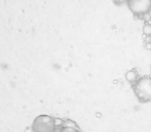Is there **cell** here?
Returning a JSON list of instances; mask_svg holds the SVG:
<instances>
[{
	"mask_svg": "<svg viewBox=\"0 0 151 132\" xmlns=\"http://www.w3.org/2000/svg\"><path fill=\"white\" fill-rule=\"evenodd\" d=\"M57 129L56 122L49 116L39 117L34 124L35 132H55Z\"/></svg>",
	"mask_w": 151,
	"mask_h": 132,
	"instance_id": "3",
	"label": "cell"
},
{
	"mask_svg": "<svg viewBox=\"0 0 151 132\" xmlns=\"http://www.w3.org/2000/svg\"><path fill=\"white\" fill-rule=\"evenodd\" d=\"M58 132H80V131L73 122L67 121L63 123L61 128H59Z\"/></svg>",
	"mask_w": 151,
	"mask_h": 132,
	"instance_id": "5",
	"label": "cell"
},
{
	"mask_svg": "<svg viewBox=\"0 0 151 132\" xmlns=\"http://www.w3.org/2000/svg\"><path fill=\"white\" fill-rule=\"evenodd\" d=\"M137 99L142 102L151 101V76H141L138 82L133 85Z\"/></svg>",
	"mask_w": 151,
	"mask_h": 132,
	"instance_id": "1",
	"label": "cell"
},
{
	"mask_svg": "<svg viewBox=\"0 0 151 132\" xmlns=\"http://www.w3.org/2000/svg\"><path fill=\"white\" fill-rule=\"evenodd\" d=\"M127 4L136 20L144 13L151 12V0H127Z\"/></svg>",
	"mask_w": 151,
	"mask_h": 132,
	"instance_id": "2",
	"label": "cell"
},
{
	"mask_svg": "<svg viewBox=\"0 0 151 132\" xmlns=\"http://www.w3.org/2000/svg\"><path fill=\"white\" fill-rule=\"evenodd\" d=\"M150 42H151V40H150Z\"/></svg>",
	"mask_w": 151,
	"mask_h": 132,
	"instance_id": "8",
	"label": "cell"
},
{
	"mask_svg": "<svg viewBox=\"0 0 151 132\" xmlns=\"http://www.w3.org/2000/svg\"><path fill=\"white\" fill-rule=\"evenodd\" d=\"M140 78H141L140 71L138 69H135V68L129 69L125 74V79H126V81L128 83L132 84V85H134L138 82V80Z\"/></svg>",
	"mask_w": 151,
	"mask_h": 132,
	"instance_id": "4",
	"label": "cell"
},
{
	"mask_svg": "<svg viewBox=\"0 0 151 132\" xmlns=\"http://www.w3.org/2000/svg\"><path fill=\"white\" fill-rule=\"evenodd\" d=\"M112 1L116 5H119V6L123 5L124 4H127V0H112Z\"/></svg>",
	"mask_w": 151,
	"mask_h": 132,
	"instance_id": "7",
	"label": "cell"
},
{
	"mask_svg": "<svg viewBox=\"0 0 151 132\" xmlns=\"http://www.w3.org/2000/svg\"><path fill=\"white\" fill-rule=\"evenodd\" d=\"M142 32L145 37H151V22L143 23L142 28Z\"/></svg>",
	"mask_w": 151,
	"mask_h": 132,
	"instance_id": "6",
	"label": "cell"
}]
</instances>
